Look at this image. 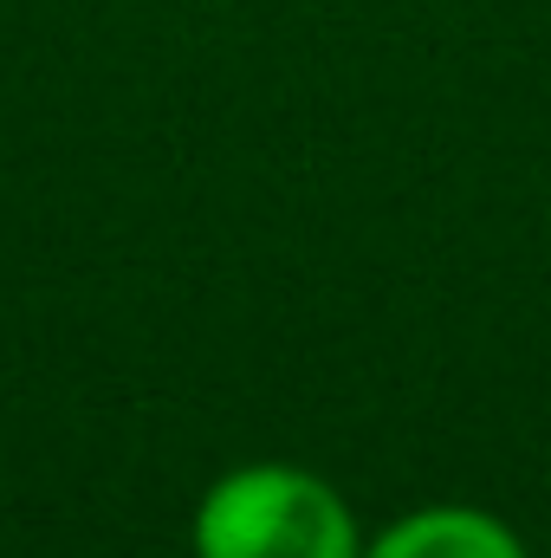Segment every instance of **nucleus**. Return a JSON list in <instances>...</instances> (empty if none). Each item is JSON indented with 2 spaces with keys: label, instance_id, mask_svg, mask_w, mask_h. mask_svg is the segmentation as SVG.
<instances>
[{
  "label": "nucleus",
  "instance_id": "nucleus-1",
  "mask_svg": "<svg viewBox=\"0 0 551 558\" xmlns=\"http://www.w3.org/2000/svg\"><path fill=\"white\" fill-rule=\"evenodd\" d=\"M195 558H364V520L338 481L298 461H241L188 513Z\"/></svg>",
  "mask_w": 551,
  "mask_h": 558
},
{
  "label": "nucleus",
  "instance_id": "nucleus-2",
  "mask_svg": "<svg viewBox=\"0 0 551 558\" xmlns=\"http://www.w3.org/2000/svg\"><path fill=\"white\" fill-rule=\"evenodd\" d=\"M364 558H532L519 526L474 500H434L409 507L390 526L364 533Z\"/></svg>",
  "mask_w": 551,
  "mask_h": 558
}]
</instances>
